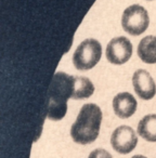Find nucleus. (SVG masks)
<instances>
[{
  "mask_svg": "<svg viewBox=\"0 0 156 158\" xmlns=\"http://www.w3.org/2000/svg\"><path fill=\"white\" fill-rule=\"evenodd\" d=\"M150 24V18L147 11L139 5L128 7L124 11L121 18V25L125 31L132 36L143 34Z\"/></svg>",
  "mask_w": 156,
  "mask_h": 158,
  "instance_id": "obj_4",
  "label": "nucleus"
},
{
  "mask_svg": "<svg viewBox=\"0 0 156 158\" xmlns=\"http://www.w3.org/2000/svg\"><path fill=\"white\" fill-rule=\"evenodd\" d=\"M102 112L95 104H85L70 128V135L78 144H90L99 136Z\"/></svg>",
  "mask_w": 156,
  "mask_h": 158,
  "instance_id": "obj_2",
  "label": "nucleus"
},
{
  "mask_svg": "<svg viewBox=\"0 0 156 158\" xmlns=\"http://www.w3.org/2000/svg\"><path fill=\"white\" fill-rule=\"evenodd\" d=\"M74 78L63 72H57L53 76L49 89L47 117L57 121L64 118L67 112V100L74 94Z\"/></svg>",
  "mask_w": 156,
  "mask_h": 158,
  "instance_id": "obj_1",
  "label": "nucleus"
},
{
  "mask_svg": "<svg viewBox=\"0 0 156 158\" xmlns=\"http://www.w3.org/2000/svg\"><path fill=\"white\" fill-rule=\"evenodd\" d=\"M131 158H146L145 156H142V155H136V156H133V157H131Z\"/></svg>",
  "mask_w": 156,
  "mask_h": 158,
  "instance_id": "obj_13",
  "label": "nucleus"
},
{
  "mask_svg": "<svg viewBox=\"0 0 156 158\" xmlns=\"http://www.w3.org/2000/svg\"><path fill=\"white\" fill-rule=\"evenodd\" d=\"M138 133L147 142H156V115H147L140 120Z\"/></svg>",
  "mask_w": 156,
  "mask_h": 158,
  "instance_id": "obj_10",
  "label": "nucleus"
},
{
  "mask_svg": "<svg viewBox=\"0 0 156 158\" xmlns=\"http://www.w3.org/2000/svg\"><path fill=\"white\" fill-rule=\"evenodd\" d=\"M137 100L129 92L118 93L113 99V110L116 116L121 119L129 118L137 110Z\"/></svg>",
  "mask_w": 156,
  "mask_h": 158,
  "instance_id": "obj_8",
  "label": "nucleus"
},
{
  "mask_svg": "<svg viewBox=\"0 0 156 158\" xmlns=\"http://www.w3.org/2000/svg\"><path fill=\"white\" fill-rule=\"evenodd\" d=\"M95 92V86L91 80L86 77H76L74 78V94L72 99L82 100L88 99Z\"/></svg>",
  "mask_w": 156,
  "mask_h": 158,
  "instance_id": "obj_11",
  "label": "nucleus"
},
{
  "mask_svg": "<svg viewBox=\"0 0 156 158\" xmlns=\"http://www.w3.org/2000/svg\"><path fill=\"white\" fill-rule=\"evenodd\" d=\"M132 55V44L126 37H116L112 39L106 48V59L115 65L127 63Z\"/></svg>",
  "mask_w": 156,
  "mask_h": 158,
  "instance_id": "obj_5",
  "label": "nucleus"
},
{
  "mask_svg": "<svg viewBox=\"0 0 156 158\" xmlns=\"http://www.w3.org/2000/svg\"><path fill=\"white\" fill-rule=\"evenodd\" d=\"M138 55L144 63H156V36H146L138 46Z\"/></svg>",
  "mask_w": 156,
  "mask_h": 158,
  "instance_id": "obj_9",
  "label": "nucleus"
},
{
  "mask_svg": "<svg viewBox=\"0 0 156 158\" xmlns=\"http://www.w3.org/2000/svg\"><path fill=\"white\" fill-rule=\"evenodd\" d=\"M101 55V44L95 39H86L77 47L73 55V63L77 69L88 70L99 63Z\"/></svg>",
  "mask_w": 156,
  "mask_h": 158,
  "instance_id": "obj_3",
  "label": "nucleus"
},
{
  "mask_svg": "<svg viewBox=\"0 0 156 158\" xmlns=\"http://www.w3.org/2000/svg\"><path fill=\"white\" fill-rule=\"evenodd\" d=\"M132 85L136 93L142 100H151L156 94V85L149 72L138 69L132 76Z\"/></svg>",
  "mask_w": 156,
  "mask_h": 158,
  "instance_id": "obj_7",
  "label": "nucleus"
},
{
  "mask_svg": "<svg viewBox=\"0 0 156 158\" xmlns=\"http://www.w3.org/2000/svg\"><path fill=\"white\" fill-rule=\"evenodd\" d=\"M88 158H113V157L108 151H105L103 148H98L91 152Z\"/></svg>",
  "mask_w": 156,
  "mask_h": 158,
  "instance_id": "obj_12",
  "label": "nucleus"
},
{
  "mask_svg": "<svg viewBox=\"0 0 156 158\" xmlns=\"http://www.w3.org/2000/svg\"><path fill=\"white\" fill-rule=\"evenodd\" d=\"M138 138L131 127L120 126L114 130L111 136V144L112 147L119 154H129L137 146Z\"/></svg>",
  "mask_w": 156,
  "mask_h": 158,
  "instance_id": "obj_6",
  "label": "nucleus"
},
{
  "mask_svg": "<svg viewBox=\"0 0 156 158\" xmlns=\"http://www.w3.org/2000/svg\"><path fill=\"white\" fill-rule=\"evenodd\" d=\"M149 1H152V0H149Z\"/></svg>",
  "mask_w": 156,
  "mask_h": 158,
  "instance_id": "obj_14",
  "label": "nucleus"
}]
</instances>
